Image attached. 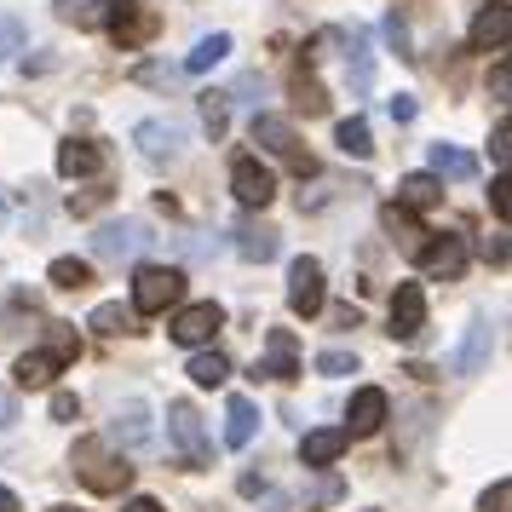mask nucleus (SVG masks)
Returning a JSON list of instances; mask_svg holds the SVG:
<instances>
[{"label":"nucleus","instance_id":"obj_1","mask_svg":"<svg viewBox=\"0 0 512 512\" xmlns=\"http://www.w3.org/2000/svg\"><path fill=\"white\" fill-rule=\"evenodd\" d=\"M70 466H75V478L93 489V495H121V489L133 484V466L121 461V455H110L104 438H81L75 443V455H70Z\"/></svg>","mask_w":512,"mask_h":512},{"label":"nucleus","instance_id":"obj_2","mask_svg":"<svg viewBox=\"0 0 512 512\" xmlns=\"http://www.w3.org/2000/svg\"><path fill=\"white\" fill-rule=\"evenodd\" d=\"M167 438L179 443V455H185V472H202L213 466V443H208V426L196 415V403H167Z\"/></svg>","mask_w":512,"mask_h":512},{"label":"nucleus","instance_id":"obj_3","mask_svg":"<svg viewBox=\"0 0 512 512\" xmlns=\"http://www.w3.org/2000/svg\"><path fill=\"white\" fill-rule=\"evenodd\" d=\"M185 300V271H173V265H139V277H133V311L139 317H162L167 305Z\"/></svg>","mask_w":512,"mask_h":512},{"label":"nucleus","instance_id":"obj_4","mask_svg":"<svg viewBox=\"0 0 512 512\" xmlns=\"http://www.w3.org/2000/svg\"><path fill=\"white\" fill-rule=\"evenodd\" d=\"M248 133H254V144H265L271 156H282V162L294 167V173H317V162L305 156L300 133H294V127H288L282 116H254V127H248Z\"/></svg>","mask_w":512,"mask_h":512},{"label":"nucleus","instance_id":"obj_5","mask_svg":"<svg viewBox=\"0 0 512 512\" xmlns=\"http://www.w3.org/2000/svg\"><path fill=\"white\" fill-rule=\"evenodd\" d=\"M328 300V288H323V265L311 254H300L294 265H288V311L294 317H317Z\"/></svg>","mask_w":512,"mask_h":512},{"label":"nucleus","instance_id":"obj_6","mask_svg":"<svg viewBox=\"0 0 512 512\" xmlns=\"http://www.w3.org/2000/svg\"><path fill=\"white\" fill-rule=\"evenodd\" d=\"M231 196L242 208H271V196H277V173L259 162V156H236L231 162Z\"/></svg>","mask_w":512,"mask_h":512},{"label":"nucleus","instance_id":"obj_7","mask_svg":"<svg viewBox=\"0 0 512 512\" xmlns=\"http://www.w3.org/2000/svg\"><path fill=\"white\" fill-rule=\"evenodd\" d=\"M133 144H139L144 162L162 167L185 150V127H179V121H139V127H133Z\"/></svg>","mask_w":512,"mask_h":512},{"label":"nucleus","instance_id":"obj_8","mask_svg":"<svg viewBox=\"0 0 512 512\" xmlns=\"http://www.w3.org/2000/svg\"><path fill=\"white\" fill-rule=\"evenodd\" d=\"M219 328H225V311H219L213 300H202V305H185V311L173 317V328H167V334H173L179 346H208Z\"/></svg>","mask_w":512,"mask_h":512},{"label":"nucleus","instance_id":"obj_9","mask_svg":"<svg viewBox=\"0 0 512 512\" xmlns=\"http://www.w3.org/2000/svg\"><path fill=\"white\" fill-rule=\"evenodd\" d=\"M426 328V288L420 282H397L392 294V340H415Z\"/></svg>","mask_w":512,"mask_h":512},{"label":"nucleus","instance_id":"obj_10","mask_svg":"<svg viewBox=\"0 0 512 512\" xmlns=\"http://www.w3.org/2000/svg\"><path fill=\"white\" fill-rule=\"evenodd\" d=\"M144 242V225L139 219H110V225H98L93 231V254L98 259H133Z\"/></svg>","mask_w":512,"mask_h":512},{"label":"nucleus","instance_id":"obj_11","mask_svg":"<svg viewBox=\"0 0 512 512\" xmlns=\"http://www.w3.org/2000/svg\"><path fill=\"white\" fill-rule=\"evenodd\" d=\"M489 346H495L489 311H472V323H466V340H461V351H455V374H484Z\"/></svg>","mask_w":512,"mask_h":512},{"label":"nucleus","instance_id":"obj_12","mask_svg":"<svg viewBox=\"0 0 512 512\" xmlns=\"http://www.w3.org/2000/svg\"><path fill=\"white\" fill-rule=\"evenodd\" d=\"M415 254H420V271H426V277L455 282L466 271V242L461 236H438V242H426V248H415Z\"/></svg>","mask_w":512,"mask_h":512},{"label":"nucleus","instance_id":"obj_13","mask_svg":"<svg viewBox=\"0 0 512 512\" xmlns=\"http://www.w3.org/2000/svg\"><path fill=\"white\" fill-rule=\"evenodd\" d=\"M254 374H271V380H300V346H294V334L288 328H271L265 334V363Z\"/></svg>","mask_w":512,"mask_h":512},{"label":"nucleus","instance_id":"obj_14","mask_svg":"<svg viewBox=\"0 0 512 512\" xmlns=\"http://www.w3.org/2000/svg\"><path fill=\"white\" fill-rule=\"evenodd\" d=\"M351 426H340V432H346V438H374V432H380V426H386V392H380V386H363V392L351 397Z\"/></svg>","mask_w":512,"mask_h":512},{"label":"nucleus","instance_id":"obj_15","mask_svg":"<svg viewBox=\"0 0 512 512\" xmlns=\"http://www.w3.org/2000/svg\"><path fill=\"white\" fill-rule=\"evenodd\" d=\"M104 144H93V139H70L64 150H58V173L64 179H93V173H104Z\"/></svg>","mask_w":512,"mask_h":512},{"label":"nucleus","instance_id":"obj_16","mask_svg":"<svg viewBox=\"0 0 512 512\" xmlns=\"http://www.w3.org/2000/svg\"><path fill=\"white\" fill-rule=\"evenodd\" d=\"M512 35V12L507 6H484L478 18H472V52H501Z\"/></svg>","mask_w":512,"mask_h":512},{"label":"nucleus","instance_id":"obj_17","mask_svg":"<svg viewBox=\"0 0 512 512\" xmlns=\"http://www.w3.org/2000/svg\"><path fill=\"white\" fill-rule=\"evenodd\" d=\"M426 173L432 179H478V156H466L461 144H432L426 150Z\"/></svg>","mask_w":512,"mask_h":512},{"label":"nucleus","instance_id":"obj_18","mask_svg":"<svg viewBox=\"0 0 512 512\" xmlns=\"http://www.w3.org/2000/svg\"><path fill=\"white\" fill-rule=\"evenodd\" d=\"M259 432V409H254V397H231L225 403V443L231 449H248Z\"/></svg>","mask_w":512,"mask_h":512},{"label":"nucleus","instance_id":"obj_19","mask_svg":"<svg viewBox=\"0 0 512 512\" xmlns=\"http://www.w3.org/2000/svg\"><path fill=\"white\" fill-rule=\"evenodd\" d=\"M346 455V432L340 426H323V432H305L300 438V461L305 466H334Z\"/></svg>","mask_w":512,"mask_h":512},{"label":"nucleus","instance_id":"obj_20","mask_svg":"<svg viewBox=\"0 0 512 512\" xmlns=\"http://www.w3.org/2000/svg\"><path fill=\"white\" fill-rule=\"evenodd\" d=\"M58 369H64V363H58L52 351H24V357L12 363V380H18L24 392H41V386H52V374Z\"/></svg>","mask_w":512,"mask_h":512},{"label":"nucleus","instance_id":"obj_21","mask_svg":"<svg viewBox=\"0 0 512 512\" xmlns=\"http://www.w3.org/2000/svg\"><path fill=\"white\" fill-rule=\"evenodd\" d=\"M282 236L271 225H236V254L248 259V265H265V259H277Z\"/></svg>","mask_w":512,"mask_h":512},{"label":"nucleus","instance_id":"obj_22","mask_svg":"<svg viewBox=\"0 0 512 512\" xmlns=\"http://www.w3.org/2000/svg\"><path fill=\"white\" fill-rule=\"evenodd\" d=\"M438 202H443V179H432V173H409V179L397 185V208H409V213L438 208Z\"/></svg>","mask_w":512,"mask_h":512},{"label":"nucleus","instance_id":"obj_23","mask_svg":"<svg viewBox=\"0 0 512 512\" xmlns=\"http://www.w3.org/2000/svg\"><path fill=\"white\" fill-rule=\"evenodd\" d=\"M225 58H231V35H225V29H213V35H202V41L190 47L185 70L202 75V70H213V64H225Z\"/></svg>","mask_w":512,"mask_h":512},{"label":"nucleus","instance_id":"obj_24","mask_svg":"<svg viewBox=\"0 0 512 512\" xmlns=\"http://www.w3.org/2000/svg\"><path fill=\"white\" fill-rule=\"evenodd\" d=\"M87 328H93V334H104V340H116V334H139V328H133V311H127V305H93V317H87Z\"/></svg>","mask_w":512,"mask_h":512},{"label":"nucleus","instance_id":"obj_25","mask_svg":"<svg viewBox=\"0 0 512 512\" xmlns=\"http://www.w3.org/2000/svg\"><path fill=\"white\" fill-rule=\"evenodd\" d=\"M116 443H127V449L150 443V409H144V403H127L116 415Z\"/></svg>","mask_w":512,"mask_h":512},{"label":"nucleus","instance_id":"obj_26","mask_svg":"<svg viewBox=\"0 0 512 512\" xmlns=\"http://www.w3.org/2000/svg\"><path fill=\"white\" fill-rule=\"evenodd\" d=\"M190 380H196V386H225V380H231V357H225V351H196V357H190Z\"/></svg>","mask_w":512,"mask_h":512},{"label":"nucleus","instance_id":"obj_27","mask_svg":"<svg viewBox=\"0 0 512 512\" xmlns=\"http://www.w3.org/2000/svg\"><path fill=\"white\" fill-rule=\"evenodd\" d=\"M334 144H340V150H346V156H357V162H363V156H374V139H369V121H363V116H351V121H340V127H334Z\"/></svg>","mask_w":512,"mask_h":512},{"label":"nucleus","instance_id":"obj_28","mask_svg":"<svg viewBox=\"0 0 512 512\" xmlns=\"http://www.w3.org/2000/svg\"><path fill=\"white\" fill-rule=\"evenodd\" d=\"M52 288H64V294H81L87 282H93V265L87 259H52Z\"/></svg>","mask_w":512,"mask_h":512},{"label":"nucleus","instance_id":"obj_29","mask_svg":"<svg viewBox=\"0 0 512 512\" xmlns=\"http://www.w3.org/2000/svg\"><path fill=\"white\" fill-rule=\"evenodd\" d=\"M24 47H29V29H24V18L0 12V64H12V58H18Z\"/></svg>","mask_w":512,"mask_h":512},{"label":"nucleus","instance_id":"obj_30","mask_svg":"<svg viewBox=\"0 0 512 512\" xmlns=\"http://www.w3.org/2000/svg\"><path fill=\"white\" fill-rule=\"evenodd\" d=\"M380 219H386V231H392V236H403L409 248H420V236H426V231L415 225V213H409V208H397V202H392V208L380 213Z\"/></svg>","mask_w":512,"mask_h":512},{"label":"nucleus","instance_id":"obj_31","mask_svg":"<svg viewBox=\"0 0 512 512\" xmlns=\"http://www.w3.org/2000/svg\"><path fill=\"white\" fill-rule=\"evenodd\" d=\"M202 121H208L213 139H219V133L231 127V98H225V93H202Z\"/></svg>","mask_w":512,"mask_h":512},{"label":"nucleus","instance_id":"obj_32","mask_svg":"<svg viewBox=\"0 0 512 512\" xmlns=\"http://www.w3.org/2000/svg\"><path fill=\"white\" fill-rule=\"evenodd\" d=\"M294 93H300V110H305V116H323V110H328V93L311 81V75H300V81H294Z\"/></svg>","mask_w":512,"mask_h":512},{"label":"nucleus","instance_id":"obj_33","mask_svg":"<svg viewBox=\"0 0 512 512\" xmlns=\"http://www.w3.org/2000/svg\"><path fill=\"white\" fill-rule=\"evenodd\" d=\"M478 512H512V484H507V478H495V484L484 489V501H478Z\"/></svg>","mask_w":512,"mask_h":512},{"label":"nucleus","instance_id":"obj_34","mask_svg":"<svg viewBox=\"0 0 512 512\" xmlns=\"http://www.w3.org/2000/svg\"><path fill=\"white\" fill-rule=\"evenodd\" d=\"M317 374H334V380H340V374H357V357H351V351H323V357H317Z\"/></svg>","mask_w":512,"mask_h":512},{"label":"nucleus","instance_id":"obj_35","mask_svg":"<svg viewBox=\"0 0 512 512\" xmlns=\"http://www.w3.org/2000/svg\"><path fill=\"white\" fill-rule=\"evenodd\" d=\"M363 35H357V29H351V81H357V93H363V87H369V58H363Z\"/></svg>","mask_w":512,"mask_h":512},{"label":"nucleus","instance_id":"obj_36","mask_svg":"<svg viewBox=\"0 0 512 512\" xmlns=\"http://www.w3.org/2000/svg\"><path fill=\"white\" fill-rule=\"evenodd\" d=\"M52 357H58V363H70V357H75V328L52 323Z\"/></svg>","mask_w":512,"mask_h":512},{"label":"nucleus","instance_id":"obj_37","mask_svg":"<svg viewBox=\"0 0 512 512\" xmlns=\"http://www.w3.org/2000/svg\"><path fill=\"white\" fill-rule=\"evenodd\" d=\"M489 156H495V162H507L512 156V121H501V127L489 133Z\"/></svg>","mask_w":512,"mask_h":512},{"label":"nucleus","instance_id":"obj_38","mask_svg":"<svg viewBox=\"0 0 512 512\" xmlns=\"http://www.w3.org/2000/svg\"><path fill=\"white\" fill-rule=\"evenodd\" d=\"M386 41H392V47L403 52V58H415V52H409V29H403V18H397V12L386 18Z\"/></svg>","mask_w":512,"mask_h":512},{"label":"nucleus","instance_id":"obj_39","mask_svg":"<svg viewBox=\"0 0 512 512\" xmlns=\"http://www.w3.org/2000/svg\"><path fill=\"white\" fill-rule=\"evenodd\" d=\"M75 415H81L75 392H52V420H75Z\"/></svg>","mask_w":512,"mask_h":512},{"label":"nucleus","instance_id":"obj_40","mask_svg":"<svg viewBox=\"0 0 512 512\" xmlns=\"http://www.w3.org/2000/svg\"><path fill=\"white\" fill-rule=\"evenodd\" d=\"M507 179H495V185H489V208H495V219H507V208H512V202H507Z\"/></svg>","mask_w":512,"mask_h":512},{"label":"nucleus","instance_id":"obj_41","mask_svg":"<svg viewBox=\"0 0 512 512\" xmlns=\"http://www.w3.org/2000/svg\"><path fill=\"white\" fill-rule=\"evenodd\" d=\"M484 259H489V265H507V236H501V231L484 236Z\"/></svg>","mask_w":512,"mask_h":512},{"label":"nucleus","instance_id":"obj_42","mask_svg":"<svg viewBox=\"0 0 512 512\" xmlns=\"http://www.w3.org/2000/svg\"><path fill=\"white\" fill-rule=\"evenodd\" d=\"M386 116H392V121H415V98H409V93H397L392 104H386Z\"/></svg>","mask_w":512,"mask_h":512},{"label":"nucleus","instance_id":"obj_43","mask_svg":"<svg viewBox=\"0 0 512 512\" xmlns=\"http://www.w3.org/2000/svg\"><path fill=\"white\" fill-rule=\"evenodd\" d=\"M489 93H495V98L512 93V70H507V64H495V75H489Z\"/></svg>","mask_w":512,"mask_h":512},{"label":"nucleus","instance_id":"obj_44","mask_svg":"<svg viewBox=\"0 0 512 512\" xmlns=\"http://www.w3.org/2000/svg\"><path fill=\"white\" fill-rule=\"evenodd\" d=\"M121 512H162V501H150V495H133V501H127Z\"/></svg>","mask_w":512,"mask_h":512},{"label":"nucleus","instance_id":"obj_45","mask_svg":"<svg viewBox=\"0 0 512 512\" xmlns=\"http://www.w3.org/2000/svg\"><path fill=\"white\" fill-rule=\"evenodd\" d=\"M0 512H24V507H18V495H12L6 484H0Z\"/></svg>","mask_w":512,"mask_h":512},{"label":"nucleus","instance_id":"obj_46","mask_svg":"<svg viewBox=\"0 0 512 512\" xmlns=\"http://www.w3.org/2000/svg\"><path fill=\"white\" fill-rule=\"evenodd\" d=\"M6 420H12V397L0 392V426H6Z\"/></svg>","mask_w":512,"mask_h":512},{"label":"nucleus","instance_id":"obj_47","mask_svg":"<svg viewBox=\"0 0 512 512\" xmlns=\"http://www.w3.org/2000/svg\"><path fill=\"white\" fill-rule=\"evenodd\" d=\"M52 512H81V507H52Z\"/></svg>","mask_w":512,"mask_h":512},{"label":"nucleus","instance_id":"obj_48","mask_svg":"<svg viewBox=\"0 0 512 512\" xmlns=\"http://www.w3.org/2000/svg\"><path fill=\"white\" fill-rule=\"evenodd\" d=\"M0 213H6V196H0Z\"/></svg>","mask_w":512,"mask_h":512}]
</instances>
